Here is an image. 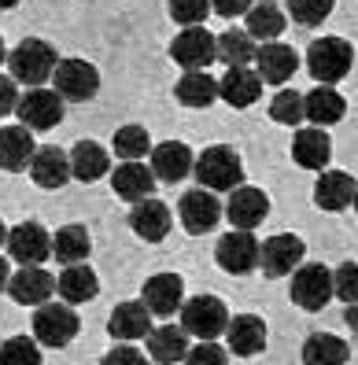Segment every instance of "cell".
I'll return each mask as SVG.
<instances>
[{"label":"cell","instance_id":"obj_1","mask_svg":"<svg viewBox=\"0 0 358 365\" xmlns=\"http://www.w3.org/2000/svg\"><path fill=\"white\" fill-rule=\"evenodd\" d=\"M193 174H196L203 192H237L240 181H244V163H240V155L233 152V148L210 144L196 155Z\"/></svg>","mask_w":358,"mask_h":365},{"label":"cell","instance_id":"obj_2","mask_svg":"<svg viewBox=\"0 0 358 365\" xmlns=\"http://www.w3.org/2000/svg\"><path fill=\"white\" fill-rule=\"evenodd\" d=\"M56 48L41 37H23L19 45L8 52V71H11V81L19 85H30V89H41V81H52V71H56Z\"/></svg>","mask_w":358,"mask_h":365},{"label":"cell","instance_id":"obj_3","mask_svg":"<svg viewBox=\"0 0 358 365\" xmlns=\"http://www.w3.org/2000/svg\"><path fill=\"white\" fill-rule=\"evenodd\" d=\"M229 329V310L218 295H196L181 303V332L196 336L200 343H215Z\"/></svg>","mask_w":358,"mask_h":365},{"label":"cell","instance_id":"obj_4","mask_svg":"<svg viewBox=\"0 0 358 365\" xmlns=\"http://www.w3.org/2000/svg\"><path fill=\"white\" fill-rule=\"evenodd\" d=\"M351 63H354V48L344 37H318L307 52V71L314 74V81L329 85V89H332V81L347 78Z\"/></svg>","mask_w":358,"mask_h":365},{"label":"cell","instance_id":"obj_5","mask_svg":"<svg viewBox=\"0 0 358 365\" xmlns=\"http://www.w3.org/2000/svg\"><path fill=\"white\" fill-rule=\"evenodd\" d=\"M52 93L71 103L93 100L100 93V71L86 59H59L52 71Z\"/></svg>","mask_w":358,"mask_h":365},{"label":"cell","instance_id":"obj_6","mask_svg":"<svg viewBox=\"0 0 358 365\" xmlns=\"http://www.w3.org/2000/svg\"><path fill=\"white\" fill-rule=\"evenodd\" d=\"M292 303H296L300 310H325L329 299H332V269L318 266V262H307L296 269V277H292Z\"/></svg>","mask_w":358,"mask_h":365},{"label":"cell","instance_id":"obj_7","mask_svg":"<svg viewBox=\"0 0 358 365\" xmlns=\"http://www.w3.org/2000/svg\"><path fill=\"white\" fill-rule=\"evenodd\" d=\"M15 115L23 122V130L30 133H41V130H52V125L63 122V100L52 93V89H26L15 103Z\"/></svg>","mask_w":358,"mask_h":365},{"label":"cell","instance_id":"obj_8","mask_svg":"<svg viewBox=\"0 0 358 365\" xmlns=\"http://www.w3.org/2000/svg\"><path fill=\"white\" fill-rule=\"evenodd\" d=\"M78 336V314L67 303H45L34 317V339L45 347H67Z\"/></svg>","mask_w":358,"mask_h":365},{"label":"cell","instance_id":"obj_9","mask_svg":"<svg viewBox=\"0 0 358 365\" xmlns=\"http://www.w3.org/2000/svg\"><path fill=\"white\" fill-rule=\"evenodd\" d=\"M303 255H307V244L300 240V236H292V232L270 236L266 244H259V269L270 277V281H277V277L296 273Z\"/></svg>","mask_w":358,"mask_h":365},{"label":"cell","instance_id":"obj_10","mask_svg":"<svg viewBox=\"0 0 358 365\" xmlns=\"http://www.w3.org/2000/svg\"><path fill=\"white\" fill-rule=\"evenodd\" d=\"M170 59L178 63V67H185V74L207 71L210 63L218 59V52H215V34H207L203 26L181 30V34L170 41Z\"/></svg>","mask_w":358,"mask_h":365},{"label":"cell","instance_id":"obj_11","mask_svg":"<svg viewBox=\"0 0 358 365\" xmlns=\"http://www.w3.org/2000/svg\"><path fill=\"white\" fill-rule=\"evenodd\" d=\"M215 259L225 273H233V277H244L251 269H259V240H255V232H244V229H233V232H225L218 247H215Z\"/></svg>","mask_w":358,"mask_h":365},{"label":"cell","instance_id":"obj_12","mask_svg":"<svg viewBox=\"0 0 358 365\" xmlns=\"http://www.w3.org/2000/svg\"><path fill=\"white\" fill-rule=\"evenodd\" d=\"M8 255L23 266H41L52 255V236L45 232V225L23 222V225L8 229Z\"/></svg>","mask_w":358,"mask_h":365},{"label":"cell","instance_id":"obj_13","mask_svg":"<svg viewBox=\"0 0 358 365\" xmlns=\"http://www.w3.org/2000/svg\"><path fill=\"white\" fill-rule=\"evenodd\" d=\"M270 214V196L262 188H251V185H240L237 192H229V203H225V218L233 229H244L251 232L255 225L266 222Z\"/></svg>","mask_w":358,"mask_h":365},{"label":"cell","instance_id":"obj_14","mask_svg":"<svg viewBox=\"0 0 358 365\" xmlns=\"http://www.w3.org/2000/svg\"><path fill=\"white\" fill-rule=\"evenodd\" d=\"M178 218L185 225V232H207V229H215L218 218H222V203L215 200V192H203V188H193V192H185L181 203H178Z\"/></svg>","mask_w":358,"mask_h":365},{"label":"cell","instance_id":"obj_15","mask_svg":"<svg viewBox=\"0 0 358 365\" xmlns=\"http://www.w3.org/2000/svg\"><path fill=\"white\" fill-rule=\"evenodd\" d=\"M52 292H56V277L41 266H23L8 281V295L19 307H45L52 299Z\"/></svg>","mask_w":358,"mask_h":365},{"label":"cell","instance_id":"obj_16","mask_svg":"<svg viewBox=\"0 0 358 365\" xmlns=\"http://www.w3.org/2000/svg\"><path fill=\"white\" fill-rule=\"evenodd\" d=\"M193 148L181 144V140H166V144H155L152 148V178L163 181V185H178L181 178L193 174Z\"/></svg>","mask_w":358,"mask_h":365},{"label":"cell","instance_id":"obj_17","mask_svg":"<svg viewBox=\"0 0 358 365\" xmlns=\"http://www.w3.org/2000/svg\"><path fill=\"white\" fill-rule=\"evenodd\" d=\"M140 295H144L140 303L148 307V314H155V317H170V314L181 310L185 284H181V277H178V273H155V277H148V281H144Z\"/></svg>","mask_w":358,"mask_h":365},{"label":"cell","instance_id":"obj_18","mask_svg":"<svg viewBox=\"0 0 358 365\" xmlns=\"http://www.w3.org/2000/svg\"><path fill=\"white\" fill-rule=\"evenodd\" d=\"M108 332L111 339H122V343H130V339H148L152 332V314L144 303H137V299H130V303H118L108 317Z\"/></svg>","mask_w":358,"mask_h":365},{"label":"cell","instance_id":"obj_19","mask_svg":"<svg viewBox=\"0 0 358 365\" xmlns=\"http://www.w3.org/2000/svg\"><path fill=\"white\" fill-rule=\"evenodd\" d=\"M30 178L41 185V188H63L71 181V155L56 144H45L37 148L34 159H30Z\"/></svg>","mask_w":358,"mask_h":365},{"label":"cell","instance_id":"obj_20","mask_svg":"<svg viewBox=\"0 0 358 365\" xmlns=\"http://www.w3.org/2000/svg\"><path fill=\"white\" fill-rule=\"evenodd\" d=\"M225 339H229V351L237 358H251L266 347V321L255 317V314H240V317H229V329H225Z\"/></svg>","mask_w":358,"mask_h":365},{"label":"cell","instance_id":"obj_21","mask_svg":"<svg viewBox=\"0 0 358 365\" xmlns=\"http://www.w3.org/2000/svg\"><path fill=\"white\" fill-rule=\"evenodd\" d=\"M354 178L344 174V170H325V174L318 178V185H314V203H318L322 210H347L354 203Z\"/></svg>","mask_w":358,"mask_h":365},{"label":"cell","instance_id":"obj_22","mask_svg":"<svg viewBox=\"0 0 358 365\" xmlns=\"http://www.w3.org/2000/svg\"><path fill=\"white\" fill-rule=\"evenodd\" d=\"M130 229L140 236V240L148 244H159L166 240V232H170V207L163 200H144L130 210Z\"/></svg>","mask_w":358,"mask_h":365},{"label":"cell","instance_id":"obj_23","mask_svg":"<svg viewBox=\"0 0 358 365\" xmlns=\"http://www.w3.org/2000/svg\"><path fill=\"white\" fill-rule=\"evenodd\" d=\"M111 188H115L118 200H130L137 207L144 200H152L155 178H152V170L140 166V163H122L118 170H111Z\"/></svg>","mask_w":358,"mask_h":365},{"label":"cell","instance_id":"obj_24","mask_svg":"<svg viewBox=\"0 0 358 365\" xmlns=\"http://www.w3.org/2000/svg\"><path fill=\"white\" fill-rule=\"evenodd\" d=\"M347 111V100L329 89V85H318V89H310L303 96V118L314 122V130H325V125H336Z\"/></svg>","mask_w":358,"mask_h":365},{"label":"cell","instance_id":"obj_25","mask_svg":"<svg viewBox=\"0 0 358 365\" xmlns=\"http://www.w3.org/2000/svg\"><path fill=\"white\" fill-rule=\"evenodd\" d=\"M255 63H259L255 74H259L262 81H270V85L288 81L292 74H296V67H300L296 48L281 45V41H273V45H259V48H255Z\"/></svg>","mask_w":358,"mask_h":365},{"label":"cell","instance_id":"obj_26","mask_svg":"<svg viewBox=\"0 0 358 365\" xmlns=\"http://www.w3.org/2000/svg\"><path fill=\"white\" fill-rule=\"evenodd\" d=\"M259 96H262V78L255 71L237 67L218 78V100H225L229 107H251Z\"/></svg>","mask_w":358,"mask_h":365},{"label":"cell","instance_id":"obj_27","mask_svg":"<svg viewBox=\"0 0 358 365\" xmlns=\"http://www.w3.org/2000/svg\"><path fill=\"white\" fill-rule=\"evenodd\" d=\"M34 133L23 130V125H4L0 130V170H26L34 159Z\"/></svg>","mask_w":358,"mask_h":365},{"label":"cell","instance_id":"obj_28","mask_svg":"<svg viewBox=\"0 0 358 365\" xmlns=\"http://www.w3.org/2000/svg\"><path fill=\"white\" fill-rule=\"evenodd\" d=\"M292 159L307 170H325L332 159V144L325 130H296V140H292Z\"/></svg>","mask_w":358,"mask_h":365},{"label":"cell","instance_id":"obj_29","mask_svg":"<svg viewBox=\"0 0 358 365\" xmlns=\"http://www.w3.org/2000/svg\"><path fill=\"white\" fill-rule=\"evenodd\" d=\"M56 292H59V299H63L67 307H78V303H89V299H96L100 281H96V273L81 262V266H67V269L59 273Z\"/></svg>","mask_w":358,"mask_h":365},{"label":"cell","instance_id":"obj_30","mask_svg":"<svg viewBox=\"0 0 358 365\" xmlns=\"http://www.w3.org/2000/svg\"><path fill=\"white\" fill-rule=\"evenodd\" d=\"M108 170H111V159H108V152H103L100 144H93V140H78L74 144V152H71V178L93 185V181H100L103 174H108Z\"/></svg>","mask_w":358,"mask_h":365},{"label":"cell","instance_id":"obj_31","mask_svg":"<svg viewBox=\"0 0 358 365\" xmlns=\"http://www.w3.org/2000/svg\"><path fill=\"white\" fill-rule=\"evenodd\" d=\"M351 347L332 332H314L303 343V365H347Z\"/></svg>","mask_w":358,"mask_h":365},{"label":"cell","instance_id":"obj_32","mask_svg":"<svg viewBox=\"0 0 358 365\" xmlns=\"http://www.w3.org/2000/svg\"><path fill=\"white\" fill-rule=\"evenodd\" d=\"M185 354H188V336L178 325H163V329L148 332V358L152 361L174 365V361H185Z\"/></svg>","mask_w":358,"mask_h":365},{"label":"cell","instance_id":"obj_33","mask_svg":"<svg viewBox=\"0 0 358 365\" xmlns=\"http://www.w3.org/2000/svg\"><path fill=\"white\" fill-rule=\"evenodd\" d=\"M244 23H247V37L251 41H262V45H273V41L281 37L285 30V11L277 4H251V11L244 15Z\"/></svg>","mask_w":358,"mask_h":365},{"label":"cell","instance_id":"obj_34","mask_svg":"<svg viewBox=\"0 0 358 365\" xmlns=\"http://www.w3.org/2000/svg\"><path fill=\"white\" fill-rule=\"evenodd\" d=\"M89 247H93V240H89L86 225H63L52 236V255L67 266H81V259H89Z\"/></svg>","mask_w":358,"mask_h":365},{"label":"cell","instance_id":"obj_35","mask_svg":"<svg viewBox=\"0 0 358 365\" xmlns=\"http://www.w3.org/2000/svg\"><path fill=\"white\" fill-rule=\"evenodd\" d=\"M178 103L185 107H210L218 100V78H210L207 71H193L178 81Z\"/></svg>","mask_w":358,"mask_h":365},{"label":"cell","instance_id":"obj_36","mask_svg":"<svg viewBox=\"0 0 358 365\" xmlns=\"http://www.w3.org/2000/svg\"><path fill=\"white\" fill-rule=\"evenodd\" d=\"M215 52L229 71H237V67H247V63L255 59V41L244 30H225V34L215 37Z\"/></svg>","mask_w":358,"mask_h":365},{"label":"cell","instance_id":"obj_37","mask_svg":"<svg viewBox=\"0 0 358 365\" xmlns=\"http://www.w3.org/2000/svg\"><path fill=\"white\" fill-rule=\"evenodd\" d=\"M148 148H152V137L144 125H118V133H115V152L122 163H140L144 155H148Z\"/></svg>","mask_w":358,"mask_h":365},{"label":"cell","instance_id":"obj_38","mask_svg":"<svg viewBox=\"0 0 358 365\" xmlns=\"http://www.w3.org/2000/svg\"><path fill=\"white\" fill-rule=\"evenodd\" d=\"M0 365H41V347L30 336H11L0 343Z\"/></svg>","mask_w":358,"mask_h":365},{"label":"cell","instance_id":"obj_39","mask_svg":"<svg viewBox=\"0 0 358 365\" xmlns=\"http://www.w3.org/2000/svg\"><path fill=\"white\" fill-rule=\"evenodd\" d=\"M270 118L277 125H300L303 122V96L292 89H281L270 100Z\"/></svg>","mask_w":358,"mask_h":365},{"label":"cell","instance_id":"obj_40","mask_svg":"<svg viewBox=\"0 0 358 365\" xmlns=\"http://www.w3.org/2000/svg\"><path fill=\"white\" fill-rule=\"evenodd\" d=\"M288 11L300 26H318L332 15V0H292Z\"/></svg>","mask_w":358,"mask_h":365},{"label":"cell","instance_id":"obj_41","mask_svg":"<svg viewBox=\"0 0 358 365\" xmlns=\"http://www.w3.org/2000/svg\"><path fill=\"white\" fill-rule=\"evenodd\" d=\"M332 295L344 299L347 307L358 303V262H344L340 269L332 273Z\"/></svg>","mask_w":358,"mask_h":365},{"label":"cell","instance_id":"obj_42","mask_svg":"<svg viewBox=\"0 0 358 365\" xmlns=\"http://www.w3.org/2000/svg\"><path fill=\"white\" fill-rule=\"evenodd\" d=\"M166 11H170L174 23H181L185 30H193V26H200L203 19L210 15V4H203V0H174Z\"/></svg>","mask_w":358,"mask_h":365},{"label":"cell","instance_id":"obj_43","mask_svg":"<svg viewBox=\"0 0 358 365\" xmlns=\"http://www.w3.org/2000/svg\"><path fill=\"white\" fill-rule=\"evenodd\" d=\"M185 365H229V358L218 343H200V347H188Z\"/></svg>","mask_w":358,"mask_h":365},{"label":"cell","instance_id":"obj_44","mask_svg":"<svg viewBox=\"0 0 358 365\" xmlns=\"http://www.w3.org/2000/svg\"><path fill=\"white\" fill-rule=\"evenodd\" d=\"M100 365H148V358H144L137 347H111Z\"/></svg>","mask_w":358,"mask_h":365},{"label":"cell","instance_id":"obj_45","mask_svg":"<svg viewBox=\"0 0 358 365\" xmlns=\"http://www.w3.org/2000/svg\"><path fill=\"white\" fill-rule=\"evenodd\" d=\"M15 103H19V89H15V81L0 74V118H4V115H15Z\"/></svg>","mask_w":358,"mask_h":365},{"label":"cell","instance_id":"obj_46","mask_svg":"<svg viewBox=\"0 0 358 365\" xmlns=\"http://www.w3.org/2000/svg\"><path fill=\"white\" fill-rule=\"evenodd\" d=\"M210 11H218V15H225V19H233V15H247L251 11V4H244V0H218V4H210Z\"/></svg>","mask_w":358,"mask_h":365},{"label":"cell","instance_id":"obj_47","mask_svg":"<svg viewBox=\"0 0 358 365\" xmlns=\"http://www.w3.org/2000/svg\"><path fill=\"white\" fill-rule=\"evenodd\" d=\"M344 321H347V329H351V332H354V336H358V303H354V307H347V310H344Z\"/></svg>","mask_w":358,"mask_h":365},{"label":"cell","instance_id":"obj_48","mask_svg":"<svg viewBox=\"0 0 358 365\" xmlns=\"http://www.w3.org/2000/svg\"><path fill=\"white\" fill-rule=\"evenodd\" d=\"M8 281H11V273H8V259H0V292L8 288Z\"/></svg>","mask_w":358,"mask_h":365},{"label":"cell","instance_id":"obj_49","mask_svg":"<svg viewBox=\"0 0 358 365\" xmlns=\"http://www.w3.org/2000/svg\"><path fill=\"white\" fill-rule=\"evenodd\" d=\"M0 244H8V225L0 222Z\"/></svg>","mask_w":358,"mask_h":365},{"label":"cell","instance_id":"obj_50","mask_svg":"<svg viewBox=\"0 0 358 365\" xmlns=\"http://www.w3.org/2000/svg\"><path fill=\"white\" fill-rule=\"evenodd\" d=\"M8 59V52H4V41H0V63H4Z\"/></svg>","mask_w":358,"mask_h":365},{"label":"cell","instance_id":"obj_51","mask_svg":"<svg viewBox=\"0 0 358 365\" xmlns=\"http://www.w3.org/2000/svg\"><path fill=\"white\" fill-rule=\"evenodd\" d=\"M354 210H358V192H354Z\"/></svg>","mask_w":358,"mask_h":365}]
</instances>
